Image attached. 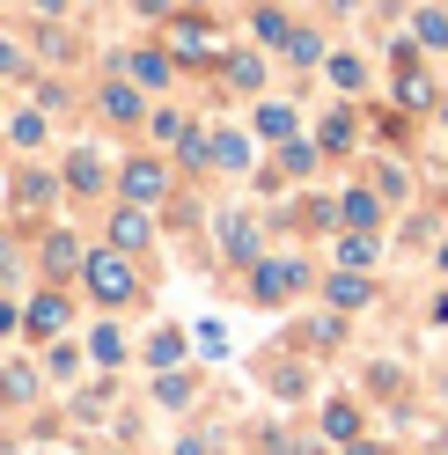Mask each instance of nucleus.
<instances>
[{"instance_id": "obj_1", "label": "nucleus", "mask_w": 448, "mask_h": 455, "mask_svg": "<svg viewBox=\"0 0 448 455\" xmlns=\"http://www.w3.org/2000/svg\"><path fill=\"white\" fill-rule=\"evenodd\" d=\"M81 287H89L103 308H118V301L140 294V272H132L125 250H89V265H81Z\"/></svg>"}, {"instance_id": "obj_2", "label": "nucleus", "mask_w": 448, "mask_h": 455, "mask_svg": "<svg viewBox=\"0 0 448 455\" xmlns=\"http://www.w3.org/2000/svg\"><path fill=\"white\" fill-rule=\"evenodd\" d=\"M301 287H309V265H301V258H258V265H250V301H265V308H279Z\"/></svg>"}, {"instance_id": "obj_3", "label": "nucleus", "mask_w": 448, "mask_h": 455, "mask_svg": "<svg viewBox=\"0 0 448 455\" xmlns=\"http://www.w3.org/2000/svg\"><path fill=\"white\" fill-rule=\"evenodd\" d=\"M118 191L132 198V206H162V198H170V169H162V162H125Z\"/></svg>"}, {"instance_id": "obj_4", "label": "nucleus", "mask_w": 448, "mask_h": 455, "mask_svg": "<svg viewBox=\"0 0 448 455\" xmlns=\"http://www.w3.org/2000/svg\"><path fill=\"white\" fill-rule=\"evenodd\" d=\"M324 301L339 308V316H353V308L375 301V279H368V272H331V279H324Z\"/></svg>"}, {"instance_id": "obj_5", "label": "nucleus", "mask_w": 448, "mask_h": 455, "mask_svg": "<svg viewBox=\"0 0 448 455\" xmlns=\"http://www.w3.org/2000/svg\"><path fill=\"white\" fill-rule=\"evenodd\" d=\"M339 228H360V235H382V198L360 184V191H346L339 198Z\"/></svg>"}, {"instance_id": "obj_6", "label": "nucleus", "mask_w": 448, "mask_h": 455, "mask_svg": "<svg viewBox=\"0 0 448 455\" xmlns=\"http://www.w3.org/2000/svg\"><path fill=\"white\" fill-rule=\"evenodd\" d=\"M220 250H228L236 265H258V220L250 213H220Z\"/></svg>"}, {"instance_id": "obj_7", "label": "nucleus", "mask_w": 448, "mask_h": 455, "mask_svg": "<svg viewBox=\"0 0 448 455\" xmlns=\"http://www.w3.org/2000/svg\"><path fill=\"white\" fill-rule=\"evenodd\" d=\"M434 103H441L434 74L419 67V60H412V67H397V110H434Z\"/></svg>"}, {"instance_id": "obj_8", "label": "nucleus", "mask_w": 448, "mask_h": 455, "mask_svg": "<svg viewBox=\"0 0 448 455\" xmlns=\"http://www.w3.org/2000/svg\"><path fill=\"white\" fill-rule=\"evenodd\" d=\"M382 235H360V228H339V272H375Z\"/></svg>"}, {"instance_id": "obj_9", "label": "nucleus", "mask_w": 448, "mask_h": 455, "mask_svg": "<svg viewBox=\"0 0 448 455\" xmlns=\"http://www.w3.org/2000/svg\"><path fill=\"white\" fill-rule=\"evenodd\" d=\"M170 52H177V60H213V30H206V15H184L177 30H170Z\"/></svg>"}, {"instance_id": "obj_10", "label": "nucleus", "mask_w": 448, "mask_h": 455, "mask_svg": "<svg viewBox=\"0 0 448 455\" xmlns=\"http://www.w3.org/2000/svg\"><path fill=\"white\" fill-rule=\"evenodd\" d=\"M148 243H155V220H148V213L125 206L118 220H110V250H125V258H132V250H148Z\"/></svg>"}, {"instance_id": "obj_11", "label": "nucleus", "mask_w": 448, "mask_h": 455, "mask_svg": "<svg viewBox=\"0 0 448 455\" xmlns=\"http://www.w3.org/2000/svg\"><path fill=\"white\" fill-rule=\"evenodd\" d=\"M353 140H360V118H353V110H331V118L316 125V148H324V155H353Z\"/></svg>"}, {"instance_id": "obj_12", "label": "nucleus", "mask_w": 448, "mask_h": 455, "mask_svg": "<svg viewBox=\"0 0 448 455\" xmlns=\"http://www.w3.org/2000/svg\"><path fill=\"white\" fill-rule=\"evenodd\" d=\"M412 44L419 52H448V8H412Z\"/></svg>"}, {"instance_id": "obj_13", "label": "nucleus", "mask_w": 448, "mask_h": 455, "mask_svg": "<svg viewBox=\"0 0 448 455\" xmlns=\"http://www.w3.org/2000/svg\"><path fill=\"white\" fill-rule=\"evenodd\" d=\"M324 441H360V404H346V396H331V404H324Z\"/></svg>"}, {"instance_id": "obj_14", "label": "nucleus", "mask_w": 448, "mask_h": 455, "mask_svg": "<svg viewBox=\"0 0 448 455\" xmlns=\"http://www.w3.org/2000/svg\"><path fill=\"white\" fill-rule=\"evenodd\" d=\"M81 265H89V258H81L74 235H44V272H52V279H74Z\"/></svg>"}, {"instance_id": "obj_15", "label": "nucleus", "mask_w": 448, "mask_h": 455, "mask_svg": "<svg viewBox=\"0 0 448 455\" xmlns=\"http://www.w3.org/2000/svg\"><path fill=\"white\" fill-rule=\"evenodd\" d=\"M324 74H331V89H346V96H360V89H368V60H353V52H331V60H324Z\"/></svg>"}, {"instance_id": "obj_16", "label": "nucleus", "mask_w": 448, "mask_h": 455, "mask_svg": "<svg viewBox=\"0 0 448 455\" xmlns=\"http://www.w3.org/2000/svg\"><path fill=\"white\" fill-rule=\"evenodd\" d=\"M220 67H228V89H243V96L265 89V60H258V52H228Z\"/></svg>"}, {"instance_id": "obj_17", "label": "nucleus", "mask_w": 448, "mask_h": 455, "mask_svg": "<svg viewBox=\"0 0 448 455\" xmlns=\"http://www.w3.org/2000/svg\"><path fill=\"white\" fill-rule=\"evenodd\" d=\"M30 331H37V338H60V331H67V301H60V294H37V301H30Z\"/></svg>"}, {"instance_id": "obj_18", "label": "nucleus", "mask_w": 448, "mask_h": 455, "mask_svg": "<svg viewBox=\"0 0 448 455\" xmlns=\"http://www.w3.org/2000/svg\"><path fill=\"white\" fill-rule=\"evenodd\" d=\"M125 74H132V81H148V89H170V52H132Z\"/></svg>"}, {"instance_id": "obj_19", "label": "nucleus", "mask_w": 448, "mask_h": 455, "mask_svg": "<svg viewBox=\"0 0 448 455\" xmlns=\"http://www.w3.org/2000/svg\"><path fill=\"white\" fill-rule=\"evenodd\" d=\"M316 155H324V148H316V140H301V132H294V140H279V169H287V177H309Z\"/></svg>"}, {"instance_id": "obj_20", "label": "nucleus", "mask_w": 448, "mask_h": 455, "mask_svg": "<svg viewBox=\"0 0 448 455\" xmlns=\"http://www.w3.org/2000/svg\"><path fill=\"white\" fill-rule=\"evenodd\" d=\"M250 30H258V44H279V52H287L294 22H287V8H258V15H250Z\"/></svg>"}, {"instance_id": "obj_21", "label": "nucleus", "mask_w": 448, "mask_h": 455, "mask_svg": "<svg viewBox=\"0 0 448 455\" xmlns=\"http://www.w3.org/2000/svg\"><path fill=\"white\" fill-rule=\"evenodd\" d=\"M103 118L110 125H140V96L125 89V81H110V89H103Z\"/></svg>"}, {"instance_id": "obj_22", "label": "nucleus", "mask_w": 448, "mask_h": 455, "mask_svg": "<svg viewBox=\"0 0 448 455\" xmlns=\"http://www.w3.org/2000/svg\"><path fill=\"white\" fill-rule=\"evenodd\" d=\"M375 198H382V206L412 198V177H404V162H382V169H375Z\"/></svg>"}, {"instance_id": "obj_23", "label": "nucleus", "mask_w": 448, "mask_h": 455, "mask_svg": "<svg viewBox=\"0 0 448 455\" xmlns=\"http://www.w3.org/2000/svg\"><path fill=\"white\" fill-rule=\"evenodd\" d=\"M287 60H294V67H324L331 52H324V37H316V30H294V37H287Z\"/></svg>"}, {"instance_id": "obj_24", "label": "nucleus", "mask_w": 448, "mask_h": 455, "mask_svg": "<svg viewBox=\"0 0 448 455\" xmlns=\"http://www.w3.org/2000/svg\"><path fill=\"white\" fill-rule=\"evenodd\" d=\"M258 132L265 140H294V110L287 103H258Z\"/></svg>"}, {"instance_id": "obj_25", "label": "nucleus", "mask_w": 448, "mask_h": 455, "mask_svg": "<svg viewBox=\"0 0 448 455\" xmlns=\"http://www.w3.org/2000/svg\"><path fill=\"white\" fill-rule=\"evenodd\" d=\"M213 162L220 169H250V140L243 132H213Z\"/></svg>"}, {"instance_id": "obj_26", "label": "nucleus", "mask_w": 448, "mask_h": 455, "mask_svg": "<svg viewBox=\"0 0 448 455\" xmlns=\"http://www.w3.org/2000/svg\"><path fill=\"white\" fill-rule=\"evenodd\" d=\"M148 360H155V367H177V360H184V331H155V338H148Z\"/></svg>"}, {"instance_id": "obj_27", "label": "nucleus", "mask_w": 448, "mask_h": 455, "mask_svg": "<svg viewBox=\"0 0 448 455\" xmlns=\"http://www.w3.org/2000/svg\"><path fill=\"white\" fill-rule=\"evenodd\" d=\"M0 396H8V404H30V396H37V375H30V367H8V375H0Z\"/></svg>"}, {"instance_id": "obj_28", "label": "nucleus", "mask_w": 448, "mask_h": 455, "mask_svg": "<svg viewBox=\"0 0 448 455\" xmlns=\"http://www.w3.org/2000/svg\"><path fill=\"white\" fill-rule=\"evenodd\" d=\"M8 140H15V148H37V140H44V118H37V110H15V118H8Z\"/></svg>"}, {"instance_id": "obj_29", "label": "nucleus", "mask_w": 448, "mask_h": 455, "mask_svg": "<svg viewBox=\"0 0 448 455\" xmlns=\"http://www.w3.org/2000/svg\"><path fill=\"white\" fill-rule=\"evenodd\" d=\"M89 353H96L103 367H118V360H125V338H118V331L103 323V331H89Z\"/></svg>"}, {"instance_id": "obj_30", "label": "nucleus", "mask_w": 448, "mask_h": 455, "mask_svg": "<svg viewBox=\"0 0 448 455\" xmlns=\"http://www.w3.org/2000/svg\"><path fill=\"white\" fill-rule=\"evenodd\" d=\"M177 155H184L191 169H206V162H213V140H206V132H191V125H184V140H177Z\"/></svg>"}, {"instance_id": "obj_31", "label": "nucleus", "mask_w": 448, "mask_h": 455, "mask_svg": "<svg viewBox=\"0 0 448 455\" xmlns=\"http://www.w3.org/2000/svg\"><path fill=\"white\" fill-rule=\"evenodd\" d=\"M96 177H103L96 155H74V162H67V184H74V191H96Z\"/></svg>"}, {"instance_id": "obj_32", "label": "nucleus", "mask_w": 448, "mask_h": 455, "mask_svg": "<svg viewBox=\"0 0 448 455\" xmlns=\"http://www.w3.org/2000/svg\"><path fill=\"white\" fill-rule=\"evenodd\" d=\"M15 206H52V177H37V169H30V177L15 184Z\"/></svg>"}, {"instance_id": "obj_33", "label": "nucleus", "mask_w": 448, "mask_h": 455, "mask_svg": "<svg viewBox=\"0 0 448 455\" xmlns=\"http://www.w3.org/2000/svg\"><path fill=\"white\" fill-rule=\"evenodd\" d=\"M155 396H162V404H191V375H177V367H170V375H162V389H155Z\"/></svg>"}, {"instance_id": "obj_34", "label": "nucleus", "mask_w": 448, "mask_h": 455, "mask_svg": "<svg viewBox=\"0 0 448 455\" xmlns=\"http://www.w3.org/2000/svg\"><path fill=\"white\" fill-rule=\"evenodd\" d=\"M148 125H155V140H184V118H177V110H155Z\"/></svg>"}, {"instance_id": "obj_35", "label": "nucleus", "mask_w": 448, "mask_h": 455, "mask_svg": "<svg viewBox=\"0 0 448 455\" xmlns=\"http://www.w3.org/2000/svg\"><path fill=\"white\" fill-rule=\"evenodd\" d=\"M309 346H339V316H316L309 323Z\"/></svg>"}, {"instance_id": "obj_36", "label": "nucleus", "mask_w": 448, "mask_h": 455, "mask_svg": "<svg viewBox=\"0 0 448 455\" xmlns=\"http://www.w3.org/2000/svg\"><path fill=\"white\" fill-rule=\"evenodd\" d=\"M0 74H22V52H15L8 37H0Z\"/></svg>"}, {"instance_id": "obj_37", "label": "nucleus", "mask_w": 448, "mask_h": 455, "mask_svg": "<svg viewBox=\"0 0 448 455\" xmlns=\"http://www.w3.org/2000/svg\"><path fill=\"white\" fill-rule=\"evenodd\" d=\"M0 279H15V243L0 235Z\"/></svg>"}, {"instance_id": "obj_38", "label": "nucleus", "mask_w": 448, "mask_h": 455, "mask_svg": "<svg viewBox=\"0 0 448 455\" xmlns=\"http://www.w3.org/2000/svg\"><path fill=\"white\" fill-rule=\"evenodd\" d=\"M15 323H22V316H15V308H8V301H0V338H8Z\"/></svg>"}, {"instance_id": "obj_39", "label": "nucleus", "mask_w": 448, "mask_h": 455, "mask_svg": "<svg viewBox=\"0 0 448 455\" xmlns=\"http://www.w3.org/2000/svg\"><path fill=\"white\" fill-rule=\"evenodd\" d=\"M346 455H382V448L375 441H346Z\"/></svg>"}, {"instance_id": "obj_40", "label": "nucleus", "mask_w": 448, "mask_h": 455, "mask_svg": "<svg viewBox=\"0 0 448 455\" xmlns=\"http://www.w3.org/2000/svg\"><path fill=\"white\" fill-rule=\"evenodd\" d=\"M30 8H37V15H60V8H67V0H30Z\"/></svg>"}, {"instance_id": "obj_41", "label": "nucleus", "mask_w": 448, "mask_h": 455, "mask_svg": "<svg viewBox=\"0 0 448 455\" xmlns=\"http://www.w3.org/2000/svg\"><path fill=\"white\" fill-rule=\"evenodd\" d=\"M434 265H441V279H448V235H441V250H434Z\"/></svg>"}, {"instance_id": "obj_42", "label": "nucleus", "mask_w": 448, "mask_h": 455, "mask_svg": "<svg viewBox=\"0 0 448 455\" xmlns=\"http://www.w3.org/2000/svg\"><path fill=\"white\" fill-rule=\"evenodd\" d=\"M434 110H441V125H448V96H441V103H434Z\"/></svg>"}, {"instance_id": "obj_43", "label": "nucleus", "mask_w": 448, "mask_h": 455, "mask_svg": "<svg viewBox=\"0 0 448 455\" xmlns=\"http://www.w3.org/2000/svg\"><path fill=\"white\" fill-rule=\"evenodd\" d=\"M441 404H448V375H441Z\"/></svg>"}, {"instance_id": "obj_44", "label": "nucleus", "mask_w": 448, "mask_h": 455, "mask_svg": "<svg viewBox=\"0 0 448 455\" xmlns=\"http://www.w3.org/2000/svg\"><path fill=\"white\" fill-rule=\"evenodd\" d=\"M191 8H206V0H191Z\"/></svg>"}]
</instances>
